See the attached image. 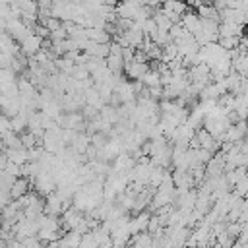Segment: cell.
Listing matches in <instances>:
<instances>
[{
	"mask_svg": "<svg viewBox=\"0 0 248 248\" xmlns=\"http://www.w3.org/2000/svg\"><path fill=\"white\" fill-rule=\"evenodd\" d=\"M234 248H240V246H234Z\"/></svg>",
	"mask_w": 248,
	"mask_h": 248,
	"instance_id": "cell-1",
	"label": "cell"
}]
</instances>
